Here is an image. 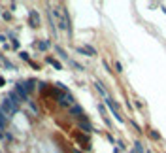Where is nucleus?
<instances>
[{
    "instance_id": "obj_1",
    "label": "nucleus",
    "mask_w": 166,
    "mask_h": 153,
    "mask_svg": "<svg viewBox=\"0 0 166 153\" xmlns=\"http://www.w3.org/2000/svg\"><path fill=\"white\" fill-rule=\"evenodd\" d=\"M0 110H2L4 114L11 115V114H17V112H19V106H13V104L6 98V100H2V104H0Z\"/></svg>"
},
{
    "instance_id": "obj_2",
    "label": "nucleus",
    "mask_w": 166,
    "mask_h": 153,
    "mask_svg": "<svg viewBox=\"0 0 166 153\" xmlns=\"http://www.w3.org/2000/svg\"><path fill=\"white\" fill-rule=\"evenodd\" d=\"M15 95L19 96V100H28V93H27V89L23 83H17L15 85Z\"/></svg>"
},
{
    "instance_id": "obj_3",
    "label": "nucleus",
    "mask_w": 166,
    "mask_h": 153,
    "mask_svg": "<svg viewBox=\"0 0 166 153\" xmlns=\"http://www.w3.org/2000/svg\"><path fill=\"white\" fill-rule=\"evenodd\" d=\"M6 98H8V100H10V102L13 104V106H19V102H21V100H19V96L15 95V91H11V93H10L8 96H6Z\"/></svg>"
},
{
    "instance_id": "obj_4",
    "label": "nucleus",
    "mask_w": 166,
    "mask_h": 153,
    "mask_svg": "<svg viewBox=\"0 0 166 153\" xmlns=\"http://www.w3.org/2000/svg\"><path fill=\"white\" fill-rule=\"evenodd\" d=\"M61 104H62V106H70V104H74V96H70V95H64L62 98H61Z\"/></svg>"
},
{
    "instance_id": "obj_5",
    "label": "nucleus",
    "mask_w": 166,
    "mask_h": 153,
    "mask_svg": "<svg viewBox=\"0 0 166 153\" xmlns=\"http://www.w3.org/2000/svg\"><path fill=\"white\" fill-rule=\"evenodd\" d=\"M30 23H32V27H38V25H40V19H38V13H36L34 10L30 11Z\"/></svg>"
},
{
    "instance_id": "obj_6",
    "label": "nucleus",
    "mask_w": 166,
    "mask_h": 153,
    "mask_svg": "<svg viewBox=\"0 0 166 153\" xmlns=\"http://www.w3.org/2000/svg\"><path fill=\"white\" fill-rule=\"evenodd\" d=\"M6 123H8V117H6V114L0 110V127H6Z\"/></svg>"
},
{
    "instance_id": "obj_7",
    "label": "nucleus",
    "mask_w": 166,
    "mask_h": 153,
    "mask_svg": "<svg viewBox=\"0 0 166 153\" xmlns=\"http://www.w3.org/2000/svg\"><path fill=\"white\" fill-rule=\"evenodd\" d=\"M34 83H36L34 80H28L27 83H23V85H25V89H27V93H28V91H32V87H34Z\"/></svg>"
},
{
    "instance_id": "obj_8",
    "label": "nucleus",
    "mask_w": 166,
    "mask_h": 153,
    "mask_svg": "<svg viewBox=\"0 0 166 153\" xmlns=\"http://www.w3.org/2000/svg\"><path fill=\"white\" fill-rule=\"evenodd\" d=\"M70 112H72V114H76V115H81V108H79V106H72V108H70Z\"/></svg>"
},
{
    "instance_id": "obj_9",
    "label": "nucleus",
    "mask_w": 166,
    "mask_h": 153,
    "mask_svg": "<svg viewBox=\"0 0 166 153\" xmlns=\"http://www.w3.org/2000/svg\"><path fill=\"white\" fill-rule=\"evenodd\" d=\"M47 62H51V64H53V66L57 68V70H61V64H59V62H57L55 59H47Z\"/></svg>"
},
{
    "instance_id": "obj_10",
    "label": "nucleus",
    "mask_w": 166,
    "mask_h": 153,
    "mask_svg": "<svg viewBox=\"0 0 166 153\" xmlns=\"http://www.w3.org/2000/svg\"><path fill=\"white\" fill-rule=\"evenodd\" d=\"M4 66H6V68H8V70H15V68H13V64H11V62H8V61H6V62H4Z\"/></svg>"
},
{
    "instance_id": "obj_11",
    "label": "nucleus",
    "mask_w": 166,
    "mask_h": 153,
    "mask_svg": "<svg viewBox=\"0 0 166 153\" xmlns=\"http://www.w3.org/2000/svg\"><path fill=\"white\" fill-rule=\"evenodd\" d=\"M38 47H40V49H47V42H40Z\"/></svg>"
},
{
    "instance_id": "obj_12",
    "label": "nucleus",
    "mask_w": 166,
    "mask_h": 153,
    "mask_svg": "<svg viewBox=\"0 0 166 153\" xmlns=\"http://www.w3.org/2000/svg\"><path fill=\"white\" fill-rule=\"evenodd\" d=\"M19 57H21V59H23V61H28V55H27L25 51H21V53H19Z\"/></svg>"
},
{
    "instance_id": "obj_13",
    "label": "nucleus",
    "mask_w": 166,
    "mask_h": 153,
    "mask_svg": "<svg viewBox=\"0 0 166 153\" xmlns=\"http://www.w3.org/2000/svg\"><path fill=\"white\" fill-rule=\"evenodd\" d=\"M4 83H6V81H4V78H0V87H2V85H4Z\"/></svg>"
},
{
    "instance_id": "obj_14",
    "label": "nucleus",
    "mask_w": 166,
    "mask_h": 153,
    "mask_svg": "<svg viewBox=\"0 0 166 153\" xmlns=\"http://www.w3.org/2000/svg\"><path fill=\"white\" fill-rule=\"evenodd\" d=\"M2 136H4V134H2V130H0V138H2Z\"/></svg>"
}]
</instances>
